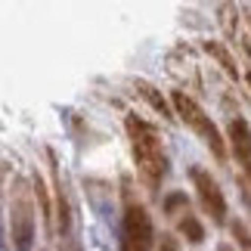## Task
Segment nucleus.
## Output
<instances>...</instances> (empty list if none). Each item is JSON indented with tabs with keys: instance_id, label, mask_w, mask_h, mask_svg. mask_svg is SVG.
Instances as JSON below:
<instances>
[{
	"instance_id": "nucleus-10",
	"label": "nucleus",
	"mask_w": 251,
	"mask_h": 251,
	"mask_svg": "<svg viewBox=\"0 0 251 251\" xmlns=\"http://www.w3.org/2000/svg\"><path fill=\"white\" fill-rule=\"evenodd\" d=\"M177 229L189 239L192 245H201V242H205V226H201V220H199L196 214H189V211H183V217H180Z\"/></svg>"
},
{
	"instance_id": "nucleus-6",
	"label": "nucleus",
	"mask_w": 251,
	"mask_h": 251,
	"mask_svg": "<svg viewBox=\"0 0 251 251\" xmlns=\"http://www.w3.org/2000/svg\"><path fill=\"white\" fill-rule=\"evenodd\" d=\"M226 140L229 146H233V155L236 161L245 168V174L251 177V127L245 118H233L226 124Z\"/></svg>"
},
{
	"instance_id": "nucleus-13",
	"label": "nucleus",
	"mask_w": 251,
	"mask_h": 251,
	"mask_svg": "<svg viewBox=\"0 0 251 251\" xmlns=\"http://www.w3.org/2000/svg\"><path fill=\"white\" fill-rule=\"evenodd\" d=\"M189 211V201H186V192H171L165 199V214H177V211Z\"/></svg>"
},
{
	"instance_id": "nucleus-8",
	"label": "nucleus",
	"mask_w": 251,
	"mask_h": 251,
	"mask_svg": "<svg viewBox=\"0 0 251 251\" xmlns=\"http://www.w3.org/2000/svg\"><path fill=\"white\" fill-rule=\"evenodd\" d=\"M133 87H137V93H140L143 100H146V102H149L158 115H165V118H174L171 109H168V100H165V96H161V93H158L149 81H143V78H140V81H133Z\"/></svg>"
},
{
	"instance_id": "nucleus-5",
	"label": "nucleus",
	"mask_w": 251,
	"mask_h": 251,
	"mask_svg": "<svg viewBox=\"0 0 251 251\" xmlns=\"http://www.w3.org/2000/svg\"><path fill=\"white\" fill-rule=\"evenodd\" d=\"M189 177H192V186H196V192H199V201H201V208H205V214H211L214 224H224L226 220V199H224L220 183L199 165L189 171Z\"/></svg>"
},
{
	"instance_id": "nucleus-3",
	"label": "nucleus",
	"mask_w": 251,
	"mask_h": 251,
	"mask_svg": "<svg viewBox=\"0 0 251 251\" xmlns=\"http://www.w3.org/2000/svg\"><path fill=\"white\" fill-rule=\"evenodd\" d=\"M9 236L19 251H28L34 239V205L22 177H16L13 189H9Z\"/></svg>"
},
{
	"instance_id": "nucleus-17",
	"label": "nucleus",
	"mask_w": 251,
	"mask_h": 251,
	"mask_svg": "<svg viewBox=\"0 0 251 251\" xmlns=\"http://www.w3.org/2000/svg\"><path fill=\"white\" fill-rule=\"evenodd\" d=\"M245 201H248V205H251V192H248V189H245Z\"/></svg>"
},
{
	"instance_id": "nucleus-16",
	"label": "nucleus",
	"mask_w": 251,
	"mask_h": 251,
	"mask_svg": "<svg viewBox=\"0 0 251 251\" xmlns=\"http://www.w3.org/2000/svg\"><path fill=\"white\" fill-rule=\"evenodd\" d=\"M245 22H248V28H251V9H245Z\"/></svg>"
},
{
	"instance_id": "nucleus-2",
	"label": "nucleus",
	"mask_w": 251,
	"mask_h": 251,
	"mask_svg": "<svg viewBox=\"0 0 251 251\" xmlns=\"http://www.w3.org/2000/svg\"><path fill=\"white\" fill-rule=\"evenodd\" d=\"M174 109H177V115L186 121V127H189L192 133H199V137L205 140V146L214 152L217 161H226V140L220 137V130H217V124L211 121V115L201 109V105L192 100L189 93L174 90Z\"/></svg>"
},
{
	"instance_id": "nucleus-12",
	"label": "nucleus",
	"mask_w": 251,
	"mask_h": 251,
	"mask_svg": "<svg viewBox=\"0 0 251 251\" xmlns=\"http://www.w3.org/2000/svg\"><path fill=\"white\" fill-rule=\"evenodd\" d=\"M229 233L236 236V242L242 245L245 251H251V229L242 224V220H229Z\"/></svg>"
},
{
	"instance_id": "nucleus-7",
	"label": "nucleus",
	"mask_w": 251,
	"mask_h": 251,
	"mask_svg": "<svg viewBox=\"0 0 251 251\" xmlns=\"http://www.w3.org/2000/svg\"><path fill=\"white\" fill-rule=\"evenodd\" d=\"M53 183H56V224H59V233H69L72 208H69V199H65V189H62V177L56 168H53Z\"/></svg>"
},
{
	"instance_id": "nucleus-14",
	"label": "nucleus",
	"mask_w": 251,
	"mask_h": 251,
	"mask_svg": "<svg viewBox=\"0 0 251 251\" xmlns=\"http://www.w3.org/2000/svg\"><path fill=\"white\" fill-rule=\"evenodd\" d=\"M161 251H180V248H177V239L161 236Z\"/></svg>"
},
{
	"instance_id": "nucleus-4",
	"label": "nucleus",
	"mask_w": 251,
	"mask_h": 251,
	"mask_svg": "<svg viewBox=\"0 0 251 251\" xmlns=\"http://www.w3.org/2000/svg\"><path fill=\"white\" fill-rule=\"evenodd\" d=\"M155 245V226L149 211L140 201H127L121 220V251H152Z\"/></svg>"
},
{
	"instance_id": "nucleus-11",
	"label": "nucleus",
	"mask_w": 251,
	"mask_h": 251,
	"mask_svg": "<svg viewBox=\"0 0 251 251\" xmlns=\"http://www.w3.org/2000/svg\"><path fill=\"white\" fill-rule=\"evenodd\" d=\"M205 50H208L211 56H214V59H217L220 65H224V72L229 75V78H239V69H236V59H233V56H229V53H226V47H224V44H217V41H205Z\"/></svg>"
},
{
	"instance_id": "nucleus-9",
	"label": "nucleus",
	"mask_w": 251,
	"mask_h": 251,
	"mask_svg": "<svg viewBox=\"0 0 251 251\" xmlns=\"http://www.w3.org/2000/svg\"><path fill=\"white\" fill-rule=\"evenodd\" d=\"M31 186H34L37 201H41V217H44V224H47V229H53V201H50V189H47V183H44L41 174H34Z\"/></svg>"
},
{
	"instance_id": "nucleus-15",
	"label": "nucleus",
	"mask_w": 251,
	"mask_h": 251,
	"mask_svg": "<svg viewBox=\"0 0 251 251\" xmlns=\"http://www.w3.org/2000/svg\"><path fill=\"white\" fill-rule=\"evenodd\" d=\"M217 251H233V248H229L226 242H220V245H217Z\"/></svg>"
},
{
	"instance_id": "nucleus-1",
	"label": "nucleus",
	"mask_w": 251,
	"mask_h": 251,
	"mask_svg": "<svg viewBox=\"0 0 251 251\" xmlns=\"http://www.w3.org/2000/svg\"><path fill=\"white\" fill-rule=\"evenodd\" d=\"M124 127H127V137H130L133 165H137L140 180L146 183L149 189H158L161 180H165V174H168V155H165L158 130L152 127V124H146L140 115H127V118H124Z\"/></svg>"
}]
</instances>
